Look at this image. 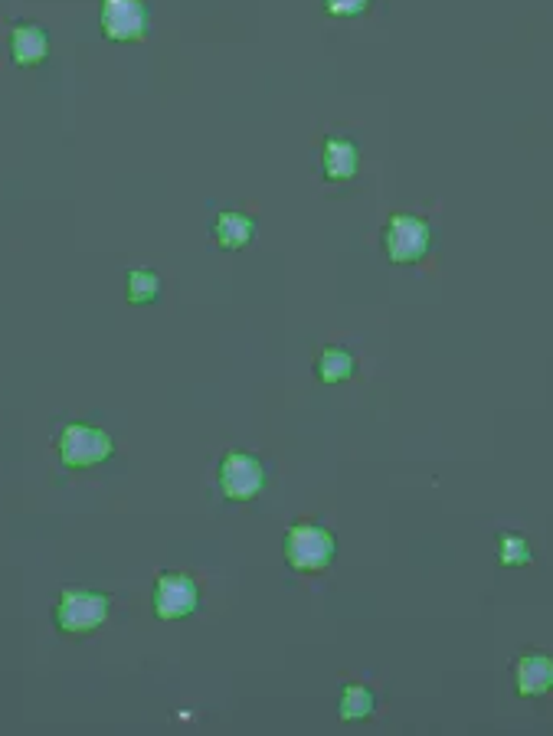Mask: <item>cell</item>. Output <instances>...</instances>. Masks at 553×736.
<instances>
[{
  "label": "cell",
  "mask_w": 553,
  "mask_h": 736,
  "mask_svg": "<svg viewBox=\"0 0 553 736\" xmlns=\"http://www.w3.org/2000/svg\"><path fill=\"white\" fill-rule=\"evenodd\" d=\"M220 494L233 504L256 501L266 488V465L252 452H226L220 462Z\"/></svg>",
  "instance_id": "5b68a950"
},
{
  "label": "cell",
  "mask_w": 553,
  "mask_h": 736,
  "mask_svg": "<svg viewBox=\"0 0 553 736\" xmlns=\"http://www.w3.org/2000/svg\"><path fill=\"white\" fill-rule=\"evenodd\" d=\"M514 691L524 701H537V697L550 694L553 687V658L547 651H527L514 661Z\"/></svg>",
  "instance_id": "ba28073f"
},
{
  "label": "cell",
  "mask_w": 553,
  "mask_h": 736,
  "mask_svg": "<svg viewBox=\"0 0 553 736\" xmlns=\"http://www.w3.org/2000/svg\"><path fill=\"white\" fill-rule=\"evenodd\" d=\"M498 563L504 566V570H521V566H531L534 553H531V544H527V537L524 534H511V530L498 534Z\"/></svg>",
  "instance_id": "9a60e30c"
},
{
  "label": "cell",
  "mask_w": 553,
  "mask_h": 736,
  "mask_svg": "<svg viewBox=\"0 0 553 736\" xmlns=\"http://www.w3.org/2000/svg\"><path fill=\"white\" fill-rule=\"evenodd\" d=\"M200 609V586L197 579L184 573H161L154 579V615L161 622L190 619Z\"/></svg>",
  "instance_id": "52a82bcc"
},
{
  "label": "cell",
  "mask_w": 553,
  "mask_h": 736,
  "mask_svg": "<svg viewBox=\"0 0 553 736\" xmlns=\"http://www.w3.org/2000/svg\"><path fill=\"white\" fill-rule=\"evenodd\" d=\"M99 30L108 43H138L151 30L148 0H102Z\"/></svg>",
  "instance_id": "8992f818"
},
{
  "label": "cell",
  "mask_w": 553,
  "mask_h": 736,
  "mask_svg": "<svg viewBox=\"0 0 553 736\" xmlns=\"http://www.w3.org/2000/svg\"><path fill=\"white\" fill-rule=\"evenodd\" d=\"M56 452L63 468L72 472H86V468L105 465L115 455V439L99 426H86V422H69L63 426L56 439Z\"/></svg>",
  "instance_id": "3957f363"
},
{
  "label": "cell",
  "mask_w": 553,
  "mask_h": 736,
  "mask_svg": "<svg viewBox=\"0 0 553 736\" xmlns=\"http://www.w3.org/2000/svg\"><path fill=\"white\" fill-rule=\"evenodd\" d=\"M7 46H10V59L23 69L43 66L46 59H50V33H46L40 23H30V20L17 23L7 36Z\"/></svg>",
  "instance_id": "9c48e42d"
},
{
  "label": "cell",
  "mask_w": 553,
  "mask_h": 736,
  "mask_svg": "<svg viewBox=\"0 0 553 736\" xmlns=\"http://www.w3.org/2000/svg\"><path fill=\"white\" fill-rule=\"evenodd\" d=\"M324 14L328 17H338V20H354L360 14H367L370 0H321Z\"/></svg>",
  "instance_id": "2e32d148"
},
{
  "label": "cell",
  "mask_w": 553,
  "mask_h": 736,
  "mask_svg": "<svg viewBox=\"0 0 553 736\" xmlns=\"http://www.w3.org/2000/svg\"><path fill=\"white\" fill-rule=\"evenodd\" d=\"M360 167V148L357 141L344 138V135H328L321 144V174L331 184H347L354 180Z\"/></svg>",
  "instance_id": "30bf717a"
},
{
  "label": "cell",
  "mask_w": 553,
  "mask_h": 736,
  "mask_svg": "<svg viewBox=\"0 0 553 736\" xmlns=\"http://www.w3.org/2000/svg\"><path fill=\"white\" fill-rule=\"evenodd\" d=\"M357 373V357L347 351L341 344H328L324 351L318 354L315 360V377L324 383V386H334V383H347Z\"/></svg>",
  "instance_id": "7c38bea8"
},
{
  "label": "cell",
  "mask_w": 553,
  "mask_h": 736,
  "mask_svg": "<svg viewBox=\"0 0 553 736\" xmlns=\"http://www.w3.org/2000/svg\"><path fill=\"white\" fill-rule=\"evenodd\" d=\"M374 710H377V697H374V691H370L367 684L354 681V684H347L341 691V701H338L341 720L360 723V720H367L370 714H374Z\"/></svg>",
  "instance_id": "4fadbf2b"
},
{
  "label": "cell",
  "mask_w": 553,
  "mask_h": 736,
  "mask_svg": "<svg viewBox=\"0 0 553 736\" xmlns=\"http://www.w3.org/2000/svg\"><path fill=\"white\" fill-rule=\"evenodd\" d=\"M432 249V226L416 213H393L383 226V256L393 265H416Z\"/></svg>",
  "instance_id": "277c9868"
},
{
  "label": "cell",
  "mask_w": 553,
  "mask_h": 736,
  "mask_svg": "<svg viewBox=\"0 0 553 736\" xmlns=\"http://www.w3.org/2000/svg\"><path fill=\"white\" fill-rule=\"evenodd\" d=\"M128 305H154L161 298V275L151 269H131L125 279Z\"/></svg>",
  "instance_id": "5bb4252c"
},
{
  "label": "cell",
  "mask_w": 553,
  "mask_h": 736,
  "mask_svg": "<svg viewBox=\"0 0 553 736\" xmlns=\"http://www.w3.org/2000/svg\"><path fill=\"white\" fill-rule=\"evenodd\" d=\"M108 612H112V602H108L105 593H95V589H63L53 609V622L63 635L82 638L99 632L108 622Z\"/></svg>",
  "instance_id": "7a4b0ae2"
},
{
  "label": "cell",
  "mask_w": 553,
  "mask_h": 736,
  "mask_svg": "<svg viewBox=\"0 0 553 736\" xmlns=\"http://www.w3.org/2000/svg\"><path fill=\"white\" fill-rule=\"evenodd\" d=\"M210 233H213V243L223 252H239L256 239V216H249L243 210H220Z\"/></svg>",
  "instance_id": "8fae6325"
},
{
  "label": "cell",
  "mask_w": 553,
  "mask_h": 736,
  "mask_svg": "<svg viewBox=\"0 0 553 736\" xmlns=\"http://www.w3.org/2000/svg\"><path fill=\"white\" fill-rule=\"evenodd\" d=\"M282 553L295 573H321L338 557V537L321 524L298 521L285 530Z\"/></svg>",
  "instance_id": "6da1fadb"
}]
</instances>
